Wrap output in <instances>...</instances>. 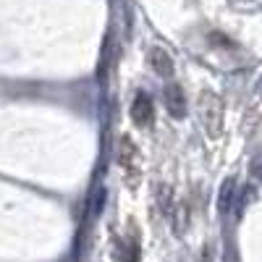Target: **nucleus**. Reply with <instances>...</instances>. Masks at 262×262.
Listing matches in <instances>:
<instances>
[{
    "mask_svg": "<svg viewBox=\"0 0 262 262\" xmlns=\"http://www.w3.org/2000/svg\"><path fill=\"white\" fill-rule=\"evenodd\" d=\"M196 111H200V121L210 137H217L223 131V100L215 92H202L196 100Z\"/></svg>",
    "mask_w": 262,
    "mask_h": 262,
    "instance_id": "f257e3e1",
    "label": "nucleus"
},
{
    "mask_svg": "<svg viewBox=\"0 0 262 262\" xmlns=\"http://www.w3.org/2000/svg\"><path fill=\"white\" fill-rule=\"evenodd\" d=\"M128 113H131V121H134V126L147 128V126H152V121H155V102H152V97H149L144 90H139V92L134 95V100H131Z\"/></svg>",
    "mask_w": 262,
    "mask_h": 262,
    "instance_id": "f03ea898",
    "label": "nucleus"
},
{
    "mask_svg": "<svg viewBox=\"0 0 262 262\" xmlns=\"http://www.w3.org/2000/svg\"><path fill=\"white\" fill-rule=\"evenodd\" d=\"M163 97H165V107L173 118H184L186 116V95L181 90V84L176 81H168L165 90H163Z\"/></svg>",
    "mask_w": 262,
    "mask_h": 262,
    "instance_id": "7ed1b4c3",
    "label": "nucleus"
},
{
    "mask_svg": "<svg viewBox=\"0 0 262 262\" xmlns=\"http://www.w3.org/2000/svg\"><path fill=\"white\" fill-rule=\"evenodd\" d=\"M236 205H238V181L233 176H228L221 184V191H217V210L228 215L231 210H236Z\"/></svg>",
    "mask_w": 262,
    "mask_h": 262,
    "instance_id": "20e7f679",
    "label": "nucleus"
},
{
    "mask_svg": "<svg viewBox=\"0 0 262 262\" xmlns=\"http://www.w3.org/2000/svg\"><path fill=\"white\" fill-rule=\"evenodd\" d=\"M147 60H149V66H152V71H155L160 79H165V81L173 79V58H170L163 48H152L149 55H147Z\"/></svg>",
    "mask_w": 262,
    "mask_h": 262,
    "instance_id": "39448f33",
    "label": "nucleus"
},
{
    "mask_svg": "<svg viewBox=\"0 0 262 262\" xmlns=\"http://www.w3.org/2000/svg\"><path fill=\"white\" fill-rule=\"evenodd\" d=\"M118 252H121V262H139V236H134V238L126 236Z\"/></svg>",
    "mask_w": 262,
    "mask_h": 262,
    "instance_id": "423d86ee",
    "label": "nucleus"
},
{
    "mask_svg": "<svg viewBox=\"0 0 262 262\" xmlns=\"http://www.w3.org/2000/svg\"><path fill=\"white\" fill-rule=\"evenodd\" d=\"M121 165L123 168H128V165H134V160H137V149H134V144H131V139H121Z\"/></svg>",
    "mask_w": 262,
    "mask_h": 262,
    "instance_id": "0eeeda50",
    "label": "nucleus"
},
{
    "mask_svg": "<svg viewBox=\"0 0 262 262\" xmlns=\"http://www.w3.org/2000/svg\"><path fill=\"white\" fill-rule=\"evenodd\" d=\"M249 173H252V179H257V181L262 184V149L252 158V163H249Z\"/></svg>",
    "mask_w": 262,
    "mask_h": 262,
    "instance_id": "6e6552de",
    "label": "nucleus"
},
{
    "mask_svg": "<svg viewBox=\"0 0 262 262\" xmlns=\"http://www.w3.org/2000/svg\"><path fill=\"white\" fill-rule=\"evenodd\" d=\"M223 262H238V254H236V249H226V254H223Z\"/></svg>",
    "mask_w": 262,
    "mask_h": 262,
    "instance_id": "1a4fd4ad",
    "label": "nucleus"
}]
</instances>
